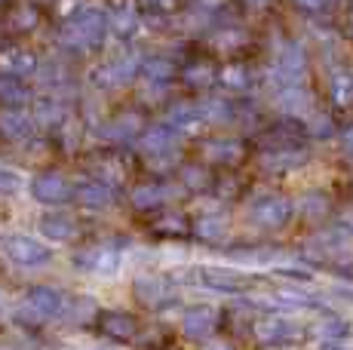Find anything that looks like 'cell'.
Instances as JSON below:
<instances>
[{"label": "cell", "mask_w": 353, "mask_h": 350, "mask_svg": "<svg viewBox=\"0 0 353 350\" xmlns=\"http://www.w3.org/2000/svg\"><path fill=\"white\" fill-rule=\"evenodd\" d=\"M120 252L114 246H90L77 255V271H86L92 277H111L120 267Z\"/></svg>", "instance_id": "52a82bcc"}, {"label": "cell", "mask_w": 353, "mask_h": 350, "mask_svg": "<svg viewBox=\"0 0 353 350\" xmlns=\"http://www.w3.org/2000/svg\"><path fill=\"white\" fill-rule=\"evenodd\" d=\"M65 120V105L59 99H43L37 102V123L43 126H59Z\"/></svg>", "instance_id": "7402d4cb"}, {"label": "cell", "mask_w": 353, "mask_h": 350, "mask_svg": "<svg viewBox=\"0 0 353 350\" xmlns=\"http://www.w3.org/2000/svg\"><path fill=\"white\" fill-rule=\"evenodd\" d=\"M274 305H283V307H307V305H314V298H310L307 292H301V289H295V286H280L274 292Z\"/></svg>", "instance_id": "603a6c76"}, {"label": "cell", "mask_w": 353, "mask_h": 350, "mask_svg": "<svg viewBox=\"0 0 353 350\" xmlns=\"http://www.w3.org/2000/svg\"><path fill=\"white\" fill-rule=\"evenodd\" d=\"M141 151L148 157H169V154L179 151V130L172 123L169 126H151V130L141 132Z\"/></svg>", "instance_id": "9c48e42d"}, {"label": "cell", "mask_w": 353, "mask_h": 350, "mask_svg": "<svg viewBox=\"0 0 353 350\" xmlns=\"http://www.w3.org/2000/svg\"><path fill=\"white\" fill-rule=\"evenodd\" d=\"M280 105H283V111H289V114H304L310 105V96L298 83H289V86H283V92H280Z\"/></svg>", "instance_id": "ffe728a7"}, {"label": "cell", "mask_w": 353, "mask_h": 350, "mask_svg": "<svg viewBox=\"0 0 353 350\" xmlns=\"http://www.w3.org/2000/svg\"><path fill=\"white\" fill-rule=\"evenodd\" d=\"M304 74V52L298 43H286L276 56V65H274V77H280L283 83H298Z\"/></svg>", "instance_id": "7c38bea8"}, {"label": "cell", "mask_w": 353, "mask_h": 350, "mask_svg": "<svg viewBox=\"0 0 353 350\" xmlns=\"http://www.w3.org/2000/svg\"><path fill=\"white\" fill-rule=\"evenodd\" d=\"M0 62H3V71H10V74H25L34 68V59L28 52H6Z\"/></svg>", "instance_id": "4316f807"}, {"label": "cell", "mask_w": 353, "mask_h": 350, "mask_svg": "<svg viewBox=\"0 0 353 350\" xmlns=\"http://www.w3.org/2000/svg\"><path fill=\"white\" fill-rule=\"evenodd\" d=\"M172 282H169L166 277H160V274H145V277L135 280V298L141 301V305H166L169 298H172Z\"/></svg>", "instance_id": "30bf717a"}, {"label": "cell", "mask_w": 353, "mask_h": 350, "mask_svg": "<svg viewBox=\"0 0 353 350\" xmlns=\"http://www.w3.org/2000/svg\"><path fill=\"white\" fill-rule=\"evenodd\" d=\"M194 234L200 240H209V243H215V240H221L228 234V221L219 218V215H203V218H196Z\"/></svg>", "instance_id": "d6986e66"}, {"label": "cell", "mask_w": 353, "mask_h": 350, "mask_svg": "<svg viewBox=\"0 0 353 350\" xmlns=\"http://www.w3.org/2000/svg\"><path fill=\"white\" fill-rule=\"evenodd\" d=\"M215 326H219V313H215L212 307H194V311H188L185 320H181V332H185L188 338H209V335L215 332Z\"/></svg>", "instance_id": "5bb4252c"}, {"label": "cell", "mask_w": 353, "mask_h": 350, "mask_svg": "<svg viewBox=\"0 0 353 350\" xmlns=\"http://www.w3.org/2000/svg\"><path fill=\"white\" fill-rule=\"evenodd\" d=\"M316 332H320L323 338L338 341V338H344V335H347V322H344L341 316H323V322L316 326Z\"/></svg>", "instance_id": "484cf974"}, {"label": "cell", "mask_w": 353, "mask_h": 350, "mask_svg": "<svg viewBox=\"0 0 353 350\" xmlns=\"http://www.w3.org/2000/svg\"><path fill=\"white\" fill-rule=\"evenodd\" d=\"M145 74L151 80H163V77H169V74H172V68H169V62H163V59H154V62L145 65Z\"/></svg>", "instance_id": "1f68e13d"}, {"label": "cell", "mask_w": 353, "mask_h": 350, "mask_svg": "<svg viewBox=\"0 0 353 350\" xmlns=\"http://www.w3.org/2000/svg\"><path fill=\"white\" fill-rule=\"evenodd\" d=\"M338 298H344V301H353V289H338Z\"/></svg>", "instance_id": "f35d334b"}, {"label": "cell", "mask_w": 353, "mask_h": 350, "mask_svg": "<svg viewBox=\"0 0 353 350\" xmlns=\"http://www.w3.org/2000/svg\"><path fill=\"white\" fill-rule=\"evenodd\" d=\"M240 145L236 141H209L206 145V160L209 163H236L240 160Z\"/></svg>", "instance_id": "44dd1931"}, {"label": "cell", "mask_w": 353, "mask_h": 350, "mask_svg": "<svg viewBox=\"0 0 353 350\" xmlns=\"http://www.w3.org/2000/svg\"><path fill=\"white\" fill-rule=\"evenodd\" d=\"M209 77H212V71H209V68H196V71H188V80H191V83H206Z\"/></svg>", "instance_id": "e575fe53"}, {"label": "cell", "mask_w": 353, "mask_h": 350, "mask_svg": "<svg viewBox=\"0 0 353 350\" xmlns=\"http://www.w3.org/2000/svg\"><path fill=\"white\" fill-rule=\"evenodd\" d=\"M166 197H169V194L163 191L160 185H139L132 191V206H135V209H157Z\"/></svg>", "instance_id": "ac0fdd59"}, {"label": "cell", "mask_w": 353, "mask_h": 350, "mask_svg": "<svg viewBox=\"0 0 353 350\" xmlns=\"http://www.w3.org/2000/svg\"><path fill=\"white\" fill-rule=\"evenodd\" d=\"M185 178H188V185H200V181H203V169H185Z\"/></svg>", "instance_id": "8d00e7d4"}, {"label": "cell", "mask_w": 353, "mask_h": 350, "mask_svg": "<svg viewBox=\"0 0 353 350\" xmlns=\"http://www.w3.org/2000/svg\"><path fill=\"white\" fill-rule=\"evenodd\" d=\"M196 280H200L203 289L225 292V295L246 292V289L252 286V277H246V274H240V271H230V267H200Z\"/></svg>", "instance_id": "8992f818"}, {"label": "cell", "mask_w": 353, "mask_h": 350, "mask_svg": "<svg viewBox=\"0 0 353 350\" xmlns=\"http://www.w3.org/2000/svg\"><path fill=\"white\" fill-rule=\"evenodd\" d=\"M249 215H252V221L258 227H264V231H276V227H283L292 218V203L283 200V197L268 194V197H258L255 203L249 206Z\"/></svg>", "instance_id": "5b68a950"}, {"label": "cell", "mask_w": 353, "mask_h": 350, "mask_svg": "<svg viewBox=\"0 0 353 350\" xmlns=\"http://www.w3.org/2000/svg\"><path fill=\"white\" fill-rule=\"evenodd\" d=\"M350 25H353V16H350Z\"/></svg>", "instance_id": "60d3db41"}, {"label": "cell", "mask_w": 353, "mask_h": 350, "mask_svg": "<svg viewBox=\"0 0 353 350\" xmlns=\"http://www.w3.org/2000/svg\"><path fill=\"white\" fill-rule=\"evenodd\" d=\"M105 31H108L105 16L90 10V12H80V16L68 25L62 31V40L68 46H77V50H90V46H96L99 40L105 37Z\"/></svg>", "instance_id": "277c9868"}, {"label": "cell", "mask_w": 353, "mask_h": 350, "mask_svg": "<svg viewBox=\"0 0 353 350\" xmlns=\"http://www.w3.org/2000/svg\"><path fill=\"white\" fill-rule=\"evenodd\" d=\"M99 332L114 341H129L139 332V322H135V316H129L123 311H105L99 316Z\"/></svg>", "instance_id": "8fae6325"}, {"label": "cell", "mask_w": 353, "mask_h": 350, "mask_svg": "<svg viewBox=\"0 0 353 350\" xmlns=\"http://www.w3.org/2000/svg\"><path fill=\"white\" fill-rule=\"evenodd\" d=\"M301 10H307V12H316V10H325V6H332V0H295Z\"/></svg>", "instance_id": "d6a6232c"}, {"label": "cell", "mask_w": 353, "mask_h": 350, "mask_svg": "<svg viewBox=\"0 0 353 350\" xmlns=\"http://www.w3.org/2000/svg\"><path fill=\"white\" fill-rule=\"evenodd\" d=\"M332 99H335V105L353 102V77L350 74H338V77L332 80Z\"/></svg>", "instance_id": "d4e9b609"}, {"label": "cell", "mask_w": 353, "mask_h": 350, "mask_svg": "<svg viewBox=\"0 0 353 350\" xmlns=\"http://www.w3.org/2000/svg\"><path fill=\"white\" fill-rule=\"evenodd\" d=\"M3 255L6 261H12L19 267H46L52 261V249L34 237H25V234L3 237Z\"/></svg>", "instance_id": "7a4b0ae2"}, {"label": "cell", "mask_w": 353, "mask_h": 350, "mask_svg": "<svg viewBox=\"0 0 353 350\" xmlns=\"http://www.w3.org/2000/svg\"><path fill=\"white\" fill-rule=\"evenodd\" d=\"M255 335H258V341H264V344L283 347V344H295V341L301 338V326L292 322L289 316H268V320H261L255 326Z\"/></svg>", "instance_id": "ba28073f"}, {"label": "cell", "mask_w": 353, "mask_h": 350, "mask_svg": "<svg viewBox=\"0 0 353 350\" xmlns=\"http://www.w3.org/2000/svg\"><path fill=\"white\" fill-rule=\"evenodd\" d=\"M169 123L179 132H194L200 123H206V117H203L200 105H175L172 114H169Z\"/></svg>", "instance_id": "e0dca14e"}, {"label": "cell", "mask_w": 353, "mask_h": 350, "mask_svg": "<svg viewBox=\"0 0 353 350\" xmlns=\"http://www.w3.org/2000/svg\"><path fill=\"white\" fill-rule=\"evenodd\" d=\"M68 295H62L59 289L50 286H34L25 292V298L19 301V313L31 322H46V320H59L68 311Z\"/></svg>", "instance_id": "6da1fadb"}, {"label": "cell", "mask_w": 353, "mask_h": 350, "mask_svg": "<svg viewBox=\"0 0 353 350\" xmlns=\"http://www.w3.org/2000/svg\"><path fill=\"white\" fill-rule=\"evenodd\" d=\"M0 99L3 102H25V90L16 83V80H0Z\"/></svg>", "instance_id": "f546056e"}, {"label": "cell", "mask_w": 353, "mask_h": 350, "mask_svg": "<svg viewBox=\"0 0 353 350\" xmlns=\"http://www.w3.org/2000/svg\"><path fill=\"white\" fill-rule=\"evenodd\" d=\"M19 187H22V175L0 166V194H16Z\"/></svg>", "instance_id": "f1b7e54d"}, {"label": "cell", "mask_w": 353, "mask_h": 350, "mask_svg": "<svg viewBox=\"0 0 353 350\" xmlns=\"http://www.w3.org/2000/svg\"><path fill=\"white\" fill-rule=\"evenodd\" d=\"M77 200L86 209H105L114 203V185L111 181H86L77 187Z\"/></svg>", "instance_id": "9a60e30c"}, {"label": "cell", "mask_w": 353, "mask_h": 350, "mask_svg": "<svg viewBox=\"0 0 353 350\" xmlns=\"http://www.w3.org/2000/svg\"><path fill=\"white\" fill-rule=\"evenodd\" d=\"M132 74H135V62H132V59H117V62L108 65L101 77H105L108 83H126V80H132Z\"/></svg>", "instance_id": "cb8c5ba5"}, {"label": "cell", "mask_w": 353, "mask_h": 350, "mask_svg": "<svg viewBox=\"0 0 353 350\" xmlns=\"http://www.w3.org/2000/svg\"><path fill=\"white\" fill-rule=\"evenodd\" d=\"M31 197L46 206H62L77 197V187L62 172H40L31 178Z\"/></svg>", "instance_id": "3957f363"}, {"label": "cell", "mask_w": 353, "mask_h": 350, "mask_svg": "<svg viewBox=\"0 0 353 350\" xmlns=\"http://www.w3.org/2000/svg\"><path fill=\"white\" fill-rule=\"evenodd\" d=\"M40 234L46 240H52V243H71L77 237V221L68 212H50L40 218Z\"/></svg>", "instance_id": "4fadbf2b"}, {"label": "cell", "mask_w": 353, "mask_h": 350, "mask_svg": "<svg viewBox=\"0 0 353 350\" xmlns=\"http://www.w3.org/2000/svg\"><path fill=\"white\" fill-rule=\"evenodd\" d=\"M34 132V120L22 111H3L0 114V136L6 141H25Z\"/></svg>", "instance_id": "2e32d148"}, {"label": "cell", "mask_w": 353, "mask_h": 350, "mask_svg": "<svg viewBox=\"0 0 353 350\" xmlns=\"http://www.w3.org/2000/svg\"><path fill=\"white\" fill-rule=\"evenodd\" d=\"M154 227H157L160 234H172V237H179V234L188 231V221L181 218V215H175V212H166Z\"/></svg>", "instance_id": "83f0119b"}, {"label": "cell", "mask_w": 353, "mask_h": 350, "mask_svg": "<svg viewBox=\"0 0 353 350\" xmlns=\"http://www.w3.org/2000/svg\"><path fill=\"white\" fill-rule=\"evenodd\" d=\"M114 22H117V28L126 34V31L135 25V16H132V12H117V16H114Z\"/></svg>", "instance_id": "836d02e7"}, {"label": "cell", "mask_w": 353, "mask_h": 350, "mask_svg": "<svg viewBox=\"0 0 353 350\" xmlns=\"http://www.w3.org/2000/svg\"><path fill=\"white\" fill-rule=\"evenodd\" d=\"M141 6H148V10H169L172 0H141Z\"/></svg>", "instance_id": "d590c367"}, {"label": "cell", "mask_w": 353, "mask_h": 350, "mask_svg": "<svg viewBox=\"0 0 353 350\" xmlns=\"http://www.w3.org/2000/svg\"><path fill=\"white\" fill-rule=\"evenodd\" d=\"M221 80L230 86V90H243V86L249 83V74L243 68H225V74H221Z\"/></svg>", "instance_id": "4dcf8cb0"}, {"label": "cell", "mask_w": 353, "mask_h": 350, "mask_svg": "<svg viewBox=\"0 0 353 350\" xmlns=\"http://www.w3.org/2000/svg\"><path fill=\"white\" fill-rule=\"evenodd\" d=\"M341 145H344V147H347V151L353 154V126H350V130L341 136Z\"/></svg>", "instance_id": "74e56055"}, {"label": "cell", "mask_w": 353, "mask_h": 350, "mask_svg": "<svg viewBox=\"0 0 353 350\" xmlns=\"http://www.w3.org/2000/svg\"><path fill=\"white\" fill-rule=\"evenodd\" d=\"M6 311H10V298L0 292V313H6Z\"/></svg>", "instance_id": "ab89813d"}]
</instances>
